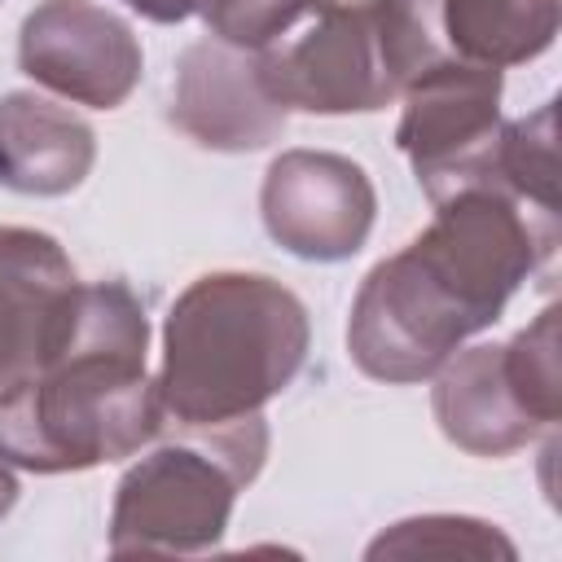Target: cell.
Listing matches in <instances>:
<instances>
[{"label":"cell","instance_id":"obj_10","mask_svg":"<svg viewBox=\"0 0 562 562\" xmlns=\"http://www.w3.org/2000/svg\"><path fill=\"white\" fill-rule=\"evenodd\" d=\"M75 285V268L48 233L0 224V386L53 360Z\"/></svg>","mask_w":562,"mask_h":562},{"label":"cell","instance_id":"obj_21","mask_svg":"<svg viewBox=\"0 0 562 562\" xmlns=\"http://www.w3.org/2000/svg\"><path fill=\"white\" fill-rule=\"evenodd\" d=\"M307 4H316V9L325 13V9H364V4H373V0H307Z\"/></svg>","mask_w":562,"mask_h":562},{"label":"cell","instance_id":"obj_2","mask_svg":"<svg viewBox=\"0 0 562 562\" xmlns=\"http://www.w3.org/2000/svg\"><path fill=\"white\" fill-rule=\"evenodd\" d=\"M307 307L272 277H198L167 312L158 408L162 426L211 430L255 417L307 360Z\"/></svg>","mask_w":562,"mask_h":562},{"label":"cell","instance_id":"obj_19","mask_svg":"<svg viewBox=\"0 0 562 562\" xmlns=\"http://www.w3.org/2000/svg\"><path fill=\"white\" fill-rule=\"evenodd\" d=\"M123 4L149 22H184L198 13V0H123Z\"/></svg>","mask_w":562,"mask_h":562},{"label":"cell","instance_id":"obj_5","mask_svg":"<svg viewBox=\"0 0 562 562\" xmlns=\"http://www.w3.org/2000/svg\"><path fill=\"white\" fill-rule=\"evenodd\" d=\"M395 140L430 202H443L461 189H496L501 70L461 57L430 66L404 88Z\"/></svg>","mask_w":562,"mask_h":562},{"label":"cell","instance_id":"obj_9","mask_svg":"<svg viewBox=\"0 0 562 562\" xmlns=\"http://www.w3.org/2000/svg\"><path fill=\"white\" fill-rule=\"evenodd\" d=\"M171 123L202 149H263L285 127V105L263 88L259 57L224 40H198L176 61Z\"/></svg>","mask_w":562,"mask_h":562},{"label":"cell","instance_id":"obj_16","mask_svg":"<svg viewBox=\"0 0 562 562\" xmlns=\"http://www.w3.org/2000/svg\"><path fill=\"white\" fill-rule=\"evenodd\" d=\"M426 558V553H439V558H514V544L479 522V518H452V514H430V518H408V522H395L391 531H382L373 544H369V558Z\"/></svg>","mask_w":562,"mask_h":562},{"label":"cell","instance_id":"obj_8","mask_svg":"<svg viewBox=\"0 0 562 562\" xmlns=\"http://www.w3.org/2000/svg\"><path fill=\"white\" fill-rule=\"evenodd\" d=\"M22 70L48 92L114 110L140 83V44L132 26L92 0H44L26 13L18 35Z\"/></svg>","mask_w":562,"mask_h":562},{"label":"cell","instance_id":"obj_3","mask_svg":"<svg viewBox=\"0 0 562 562\" xmlns=\"http://www.w3.org/2000/svg\"><path fill=\"white\" fill-rule=\"evenodd\" d=\"M158 430V386L140 351H66L0 391V461L35 474L123 461Z\"/></svg>","mask_w":562,"mask_h":562},{"label":"cell","instance_id":"obj_1","mask_svg":"<svg viewBox=\"0 0 562 562\" xmlns=\"http://www.w3.org/2000/svg\"><path fill=\"white\" fill-rule=\"evenodd\" d=\"M558 237V211L527 206L505 189H461L435 202L430 228L382 259L351 303L356 369L395 386L439 373L553 259Z\"/></svg>","mask_w":562,"mask_h":562},{"label":"cell","instance_id":"obj_18","mask_svg":"<svg viewBox=\"0 0 562 562\" xmlns=\"http://www.w3.org/2000/svg\"><path fill=\"white\" fill-rule=\"evenodd\" d=\"M303 9L307 0H198L211 35L237 48H268Z\"/></svg>","mask_w":562,"mask_h":562},{"label":"cell","instance_id":"obj_12","mask_svg":"<svg viewBox=\"0 0 562 562\" xmlns=\"http://www.w3.org/2000/svg\"><path fill=\"white\" fill-rule=\"evenodd\" d=\"M97 162L92 127L40 97L9 92L0 97V184L26 198H61L83 184Z\"/></svg>","mask_w":562,"mask_h":562},{"label":"cell","instance_id":"obj_17","mask_svg":"<svg viewBox=\"0 0 562 562\" xmlns=\"http://www.w3.org/2000/svg\"><path fill=\"white\" fill-rule=\"evenodd\" d=\"M505 369L527 400V408L553 426L562 417V373H558V307H544L514 342H505Z\"/></svg>","mask_w":562,"mask_h":562},{"label":"cell","instance_id":"obj_20","mask_svg":"<svg viewBox=\"0 0 562 562\" xmlns=\"http://www.w3.org/2000/svg\"><path fill=\"white\" fill-rule=\"evenodd\" d=\"M13 501H18V479L9 474V461H0V518L13 509Z\"/></svg>","mask_w":562,"mask_h":562},{"label":"cell","instance_id":"obj_15","mask_svg":"<svg viewBox=\"0 0 562 562\" xmlns=\"http://www.w3.org/2000/svg\"><path fill=\"white\" fill-rule=\"evenodd\" d=\"M373 26L400 92L452 57L443 40V0H373Z\"/></svg>","mask_w":562,"mask_h":562},{"label":"cell","instance_id":"obj_14","mask_svg":"<svg viewBox=\"0 0 562 562\" xmlns=\"http://www.w3.org/2000/svg\"><path fill=\"white\" fill-rule=\"evenodd\" d=\"M553 101H544L536 114L501 123L496 145V189L514 193L527 206L558 211V154H553Z\"/></svg>","mask_w":562,"mask_h":562},{"label":"cell","instance_id":"obj_4","mask_svg":"<svg viewBox=\"0 0 562 562\" xmlns=\"http://www.w3.org/2000/svg\"><path fill=\"white\" fill-rule=\"evenodd\" d=\"M263 457V413L211 430H184L176 443L154 448L119 483L110 553H206L228 527L237 487L259 474Z\"/></svg>","mask_w":562,"mask_h":562},{"label":"cell","instance_id":"obj_11","mask_svg":"<svg viewBox=\"0 0 562 562\" xmlns=\"http://www.w3.org/2000/svg\"><path fill=\"white\" fill-rule=\"evenodd\" d=\"M435 422L470 457H505L544 430V422L527 408L518 395L509 369H505V347H470L457 360L448 356L439 364L435 382Z\"/></svg>","mask_w":562,"mask_h":562},{"label":"cell","instance_id":"obj_7","mask_svg":"<svg viewBox=\"0 0 562 562\" xmlns=\"http://www.w3.org/2000/svg\"><path fill=\"white\" fill-rule=\"evenodd\" d=\"M373 184L360 162L325 149L281 154L259 189V215L277 246L299 259H351L373 228Z\"/></svg>","mask_w":562,"mask_h":562},{"label":"cell","instance_id":"obj_13","mask_svg":"<svg viewBox=\"0 0 562 562\" xmlns=\"http://www.w3.org/2000/svg\"><path fill=\"white\" fill-rule=\"evenodd\" d=\"M562 0H443V40L452 57L479 66H518L558 35Z\"/></svg>","mask_w":562,"mask_h":562},{"label":"cell","instance_id":"obj_6","mask_svg":"<svg viewBox=\"0 0 562 562\" xmlns=\"http://www.w3.org/2000/svg\"><path fill=\"white\" fill-rule=\"evenodd\" d=\"M259 75L285 110L307 114H369L400 97L378 44L373 4L325 9L299 40L259 53Z\"/></svg>","mask_w":562,"mask_h":562}]
</instances>
